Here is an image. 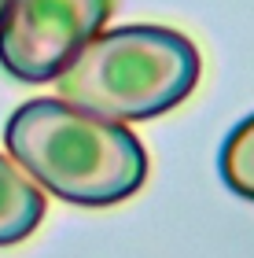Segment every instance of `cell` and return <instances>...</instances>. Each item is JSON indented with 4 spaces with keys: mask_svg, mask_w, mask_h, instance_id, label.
I'll use <instances>...</instances> for the list:
<instances>
[{
    "mask_svg": "<svg viewBox=\"0 0 254 258\" xmlns=\"http://www.w3.org/2000/svg\"><path fill=\"white\" fill-rule=\"evenodd\" d=\"M217 170H221V181L236 196L254 199V114L225 137L221 155H217Z\"/></svg>",
    "mask_w": 254,
    "mask_h": 258,
    "instance_id": "cell-5",
    "label": "cell"
},
{
    "mask_svg": "<svg viewBox=\"0 0 254 258\" xmlns=\"http://www.w3.org/2000/svg\"><path fill=\"white\" fill-rule=\"evenodd\" d=\"M4 144L44 192L77 207H111L140 192L147 151L122 122L66 100H30L8 118Z\"/></svg>",
    "mask_w": 254,
    "mask_h": 258,
    "instance_id": "cell-1",
    "label": "cell"
},
{
    "mask_svg": "<svg viewBox=\"0 0 254 258\" xmlns=\"http://www.w3.org/2000/svg\"><path fill=\"white\" fill-rule=\"evenodd\" d=\"M199 48L170 26L100 30L55 78L59 100L111 122H147L184 103L199 85Z\"/></svg>",
    "mask_w": 254,
    "mask_h": 258,
    "instance_id": "cell-2",
    "label": "cell"
},
{
    "mask_svg": "<svg viewBox=\"0 0 254 258\" xmlns=\"http://www.w3.org/2000/svg\"><path fill=\"white\" fill-rule=\"evenodd\" d=\"M114 0H8L0 15V67L11 78L55 81L111 19Z\"/></svg>",
    "mask_w": 254,
    "mask_h": 258,
    "instance_id": "cell-3",
    "label": "cell"
},
{
    "mask_svg": "<svg viewBox=\"0 0 254 258\" xmlns=\"http://www.w3.org/2000/svg\"><path fill=\"white\" fill-rule=\"evenodd\" d=\"M4 8H8V0H0V15H4Z\"/></svg>",
    "mask_w": 254,
    "mask_h": 258,
    "instance_id": "cell-6",
    "label": "cell"
},
{
    "mask_svg": "<svg viewBox=\"0 0 254 258\" xmlns=\"http://www.w3.org/2000/svg\"><path fill=\"white\" fill-rule=\"evenodd\" d=\"M44 218V196L15 162L0 155V247L22 243Z\"/></svg>",
    "mask_w": 254,
    "mask_h": 258,
    "instance_id": "cell-4",
    "label": "cell"
}]
</instances>
